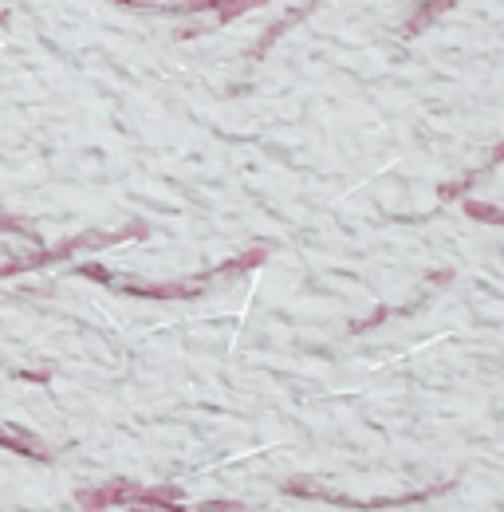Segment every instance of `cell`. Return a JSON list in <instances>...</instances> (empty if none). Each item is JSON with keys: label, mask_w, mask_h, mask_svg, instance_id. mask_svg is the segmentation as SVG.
I'll list each match as a JSON object with an SVG mask.
<instances>
[{"label": "cell", "mask_w": 504, "mask_h": 512, "mask_svg": "<svg viewBox=\"0 0 504 512\" xmlns=\"http://www.w3.org/2000/svg\"><path fill=\"white\" fill-rule=\"evenodd\" d=\"M315 4H319V0H308V4H304V8H296V12H292V16H284V20H276V24H272V28H268V32H264V40H260V44H256V52H252V56H256V60H260V56H264V52H268V48H272V44H276V36H284V32H288V28H292V24H296V20H304V16H308V12H312Z\"/></svg>", "instance_id": "3957f363"}, {"label": "cell", "mask_w": 504, "mask_h": 512, "mask_svg": "<svg viewBox=\"0 0 504 512\" xmlns=\"http://www.w3.org/2000/svg\"><path fill=\"white\" fill-rule=\"evenodd\" d=\"M465 213L473 221H485V225H504V209L489 205V201H465Z\"/></svg>", "instance_id": "5b68a950"}, {"label": "cell", "mask_w": 504, "mask_h": 512, "mask_svg": "<svg viewBox=\"0 0 504 512\" xmlns=\"http://www.w3.org/2000/svg\"><path fill=\"white\" fill-rule=\"evenodd\" d=\"M138 497H142V485H103V489H95V493H83L79 497V505L83 509H107V505H138Z\"/></svg>", "instance_id": "7a4b0ae2"}, {"label": "cell", "mask_w": 504, "mask_h": 512, "mask_svg": "<svg viewBox=\"0 0 504 512\" xmlns=\"http://www.w3.org/2000/svg\"><path fill=\"white\" fill-rule=\"evenodd\" d=\"M445 485H430L422 493H402V497H375V501H359V497H339L331 489H319V485H304V481H284V493L292 497H312V501H327V505H343V509H398V505H414V501H430L434 493H441Z\"/></svg>", "instance_id": "6da1fadb"}, {"label": "cell", "mask_w": 504, "mask_h": 512, "mask_svg": "<svg viewBox=\"0 0 504 512\" xmlns=\"http://www.w3.org/2000/svg\"><path fill=\"white\" fill-rule=\"evenodd\" d=\"M449 4H457V0H426V4H422V12H418L410 24H406V32H418V28H426V24H430L438 12H445Z\"/></svg>", "instance_id": "8992f818"}, {"label": "cell", "mask_w": 504, "mask_h": 512, "mask_svg": "<svg viewBox=\"0 0 504 512\" xmlns=\"http://www.w3.org/2000/svg\"><path fill=\"white\" fill-rule=\"evenodd\" d=\"M501 162H504V142L497 146V150H493V154H489V162H485L481 170H493V166H501ZM481 170H477V174H481ZM477 174H465L461 182H453V186H441L438 197H441V201H453V197H461V193L473 186V178H477Z\"/></svg>", "instance_id": "277c9868"}]
</instances>
